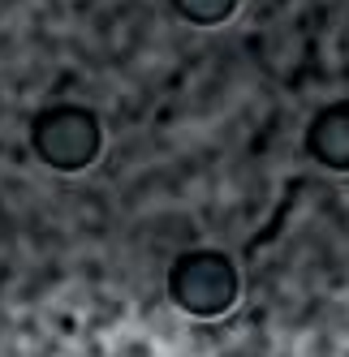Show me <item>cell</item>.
Here are the masks:
<instances>
[{
    "instance_id": "obj_1",
    "label": "cell",
    "mask_w": 349,
    "mask_h": 357,
    "mask_svg": "<svg viewBox=\"0 0 349 357\" xmlns=\"http://www.w3.org/2000/svg\"><path fill=\"white\" fill-rule=\"evenodd\" d=\"M242 293L237 263L224 250H186L168 267V301L190 319H220Z\"/></svg>"
},
{
    "instance_id": "obj_2",
    "label": "cell",
    "mask_w": 349,
    "mask_h": 357,
    "mask_svg": "<svg viewBox=\"0 0 349 357\" xmlns=\"http://www.w3.org/2000/svg\"><path fill=\"white\" fill-rule=\"evenodd\" d=\"M104 146V125L82 104H52L31 121V151L52 172H87Z\"/></svg>"
},
{
    "instance_id": "obj_3",
    "label": "cell",
    "mask_w": 349,
    "mask_h": 357,
    "mask_svg": "<svg viewBox=\"0 0 349 357\" xmlns=\"http://www.w3.org/2000/svg\"><path fill=\"white\" fill-rule=\"evenodd\" d=\"M306 151L328 172H349V99L315 112L306 125Z\"/></svg>"
},
{
    "instance_id": "obj_4",
    "label": "cell",
    "mask_w": 349,
    "mask_h": 357,
    "mask_svg": "<svg viewBox=\"0 0 349 357\" xmlns=\"http://www.w3.org/2000/svg\"><path fill=\"white\" fill-rule=\"evenodd\" d=\"M168 5L190 26H224L237 13V0H168Z\"/></svg>"
}]
</instances>
